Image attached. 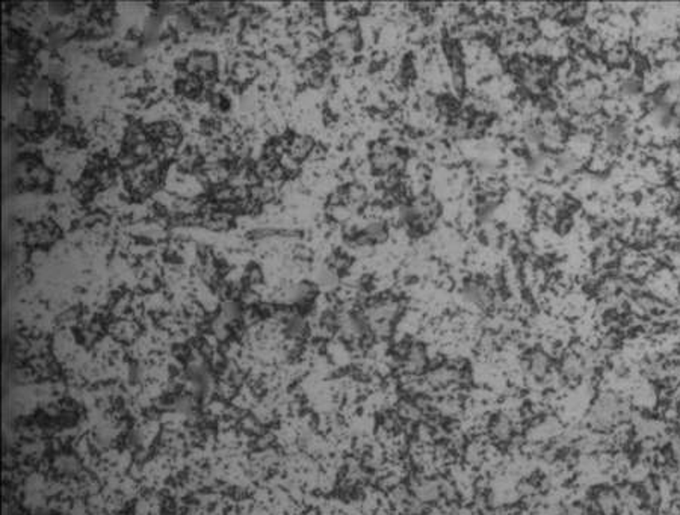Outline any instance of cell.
I'll list each match as a JSON object with an SVG mask.
<instances>
[{
	"label": "cell",
	"mask_w": 680,
	"mask_h": 515,
	"mask_svg": "<svg viewBox=\"0 0 680 515\" xmlns=\"http://www.w3.org/2000/svg\"><path fill=\"white\" fill-rule=\"evenodd\" d=\"M633 49L630 41H619L609 44L605 49L602 59L609 70H624L629 68L633 59Z\"/></svg>",
	"instance_id": "obj_1"
},
{
	"label": "cell",
	"mask_w": 680,
	"mask_h": 515,
	"mask_svg": "<svg viewBox=\"0 0 680 515\" xmlns=\"http://www.w3.org/2000/svg\"><path fill=\"white\" fill-rule=\"evenodd\" d=\"M597 135L590 132H572L567 140L566 150L586 163L597 147Z\"/></svg>",
	"instance_id": "obj_2"
},
{
	"label": "cell",
	"mask_w": 680,
	"mask_h": 515,
	"mask_svg": "<svg viewBox=\"0 0 680 515\" xmlns=\"http://www.w3.org/2000/svg\"><path fill=\"white\" fill-rule=\"evenodd\" d=\"M650 59L659 67L676 64L680 59V49L676 40H660Z\"/></svg>",
	"instance_id": "obj_3"
},
{
	"label": "cell",
	"mask_w": 680,
	"mask_h": 515,
	"mask_svg": "<svg viewBox=\"0 0 680 515\" xmlns=\"http://www.w3.org/2000/svg\"><path fill=\"white\" fill-rule=\"evenodd\" d=\"M588 13V3H566V9L561 22L568 27V26H576V24H584L586 22Z\"/></svg>",
	"instance_id": "obj_4"
},
{
	"label": "cell",
	"mask_w": 680,
	"mask_h": 515,
	"mask_svg": "<svg viewBox=\"0 0 680 515\" xmlns=\"http://www.w3.org/2000/svg\"><path fill=\"white\" fill-rule=\"evenodd\" d=\"M540 35L550 41L563 38L567 33V26L561 20H550V18H538Z\"/></svg>",
	"instance_id": "obj_5"
},
{
	"label": "cell",
	"mask_w": 680,
	"mask_h": 515,
	"mask_svg": "<svg viewBox=\"0 0 680 515\" xmlns=\"http://www.w3.org/2000/svg\"><path fill=\"white\" fill-rule=\"evenodd\" d=\"M581 93L582 96L593 98V100H603L606 97V85L602 77H586L581 85Z\"/></svg>",
	"instance_id": "obj_6"
},
{
	"label": "cell",
	"mask_w": 680,
	"mask_h": 515,
	"mask_svg": "<svg viewBox=\"0 0 680 515\" xmlns=\"http://www.w3.org/2000/svg\"><path fill=\"white\" fill-rule=\"evenodd\" d=\"M660 103H664L670 107L680 103V77L668 80L664 88L655 94Z\"/></svg>",
	"instance_id": "obj_7"
},
{
	"label": "cell",
	"mask_w": 680,
	"mask_h": 515,
	"mask_svg": "<svg viewBox=\"0 0 680 515\" xmlns=\"http://www.w3.org/2000/svg\"><path fill=\"white\" fill-rule=\"evenodd\" d=\"M566 9V3L559 2H547L541 3L540 18H550V20H561Z\"/></svg>",
	"instance_id": "obj_8"
}]
</instances>
